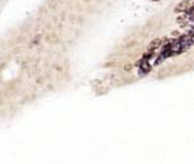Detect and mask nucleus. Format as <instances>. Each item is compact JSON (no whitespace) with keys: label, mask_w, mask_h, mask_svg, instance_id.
Returning <instances> with one entry per match:
<instances>
[{"label":"nucleus","mask_w":194,"mask_h":164,"mask_svg":"<svg viewBox=\"0 0 194 164\" xmlns=\"http://www.w3.org/2000/svg\"><path fill=\"white\" fill-rule=\"evenodd\" d=\"M189 7V1L188 0H185V1H181L178 7L175 8V12H184V11H187Z\"/></svg>","instance_id":"f257e3e1"},{"label":"nucleus","mask_w":194,"mask_h":164,"mask_svg":"<svg viewBox=\"0 0 194 164\" xmlns=\"http://www.w3.org/2000/svg\"><path fill=\"white\" fill-rule=\"evenodd\" d=\"M160 39H155V40H153L152 42H151V45L148 46V48H149V50L152 52V50H154L155 48H158L159 46H160Z\"/></svg>","instance_id":"f03ea898"},{"label":"nucleus","mask_w":194,"mask_h":164,"mask_svg":"<svg viewBox=\"0 0 194 164\" xmlns=\"http://www.w3.org/2000/svg\"><path fill=\"white\" fill-rule=\"evenodd\" d=\"M140 68H141V70L143 72H145V73H148L149 70H151V65L145 60V61H143L141 62V65H140Z\"/></svg>","instance_id":"7ed1b4c3"}]
</instances>
